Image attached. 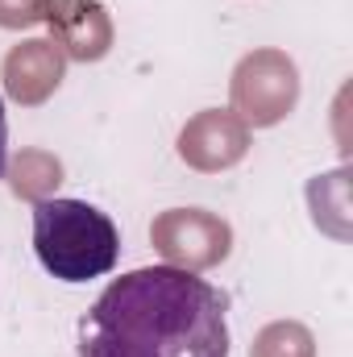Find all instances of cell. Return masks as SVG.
I'll list each match as a JSON object with an SVG mask.
<instances>
[{
    "label": "cell",
    "mask_w": 353,
    "mask_h": 357,
    "mask_svg": "<svg viewBox=\"0 0 353 357\" xmlns=\"http://www.w3.org/2000/svg\"><path fill=\"white\" fill-rule=\"evenodd\" d=\"M8 167V112H4V100H0V175Z\"/></svg>",
    "instance_id": "3"
},
{
    "label": "cell",
    "mask_w": 353,
    "mask_h": 357,
    "mask_svg": "<svg viewBox=\"0 0 353 357\" xmlns=\"http://www.w3.org/2000/svg\"><path fill=\"white\" fill-rule=\"evenodd\" d=\"M33 254L59 282H91L117 270L121 233L88 199H42L33 208Z\"/></svg>",
    "instance_id": "2"
},
{
    "label": "cell",
    "mask_w": 353,
    "mask_h": 357,
    "mask_svg": "<svg viewBox=\"0 0 353 357\" xmlns=\"http://www.w3.org/2000/svg\"><path fill=\"white\" fill-rule=\"evenodd\" d=\"M80 357H229V299L183 266L129 270L84 312Z\"/></svg>",
    "instance_id": "1"
}]
</instances>
